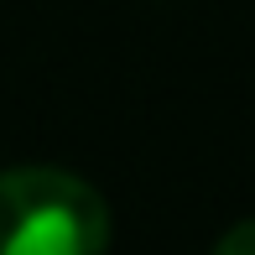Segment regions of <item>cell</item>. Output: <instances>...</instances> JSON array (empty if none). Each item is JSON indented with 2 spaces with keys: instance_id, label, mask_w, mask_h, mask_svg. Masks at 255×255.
Segmentation results:
<instances>
[{
  "instance_id": "1",
  "label": "cell",
  "mask_w": 255,
  "mask_h": 255,
  "mask_svg": "<svg viewBox=\"0 0 255 255\" xmlns=\"http://www.w3.org/2000/svg\"><path fill=\"white\" fill-rule=\"evenodd\" d=\"M110 203L63 167L0 172V255H104Z\"/></svg>"
},
{
  "instance_id": "2",
  "label": "cell",
  "mask_w": 255,
  "mask_h": 255,
  "mask_svg": "<svg viewBox=\"0 0 255 255\" xmlns=\"http://www.w3.org/2000/svg\"><path fill=\"white\" fill-rule=\"evenodd\" d=\"M214 255H255V219H240V224L214 245Z\"/></svg>"
}]
</instances>
